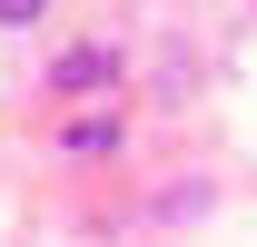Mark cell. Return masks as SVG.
<instances>
[{"instance_id": "obj_1", "label": "cell", "mask_w": 257, "mask_h": 247, "mask_svg": "<svg viewBox=\"0 0 257 247\" xmlns=\"http://www.w3.org/2000/svg\"><path fill=\"white\" fill-rule=\"evenodd\" d=\"M40 10H50V0H0V20H10V30H30Z\"/></svg>"}]
</instances>
